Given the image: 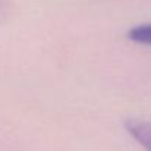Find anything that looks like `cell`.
Returning a JSON list of instances; mask_svg holds the SVG:
<instances>
[{
	"instance_id": "obj_1",
	"label": "cell",
	"mask_w": 151,
	"mask_h": 151,
	"mask_svg": "<svg viewBox=\"0 0 151 151\" xmlns=\"http://www.w3.org/2000/svg\"><path fill=\"white\" fill-rule=\"evenodd\" d=\"M129 135L144 148L151 151V122L145 120H128L125 123Z\"/></svg>"
},
{
	"instance_id": "obj_2",
	"label": "cell",
	"mask_w": 151,
	"mask_h": 151,
	"mask_svg": "<svg viewBox=\"0 0 151 151\" xmlns=\"http://www.w3.org/2000/svg\"><path fill=\"white\" fill-rule=\"evenodd\" d=\"M128 37H129V40H132V41H135L138 44L151 46V22L134 27L128 32Z\"/></svg>"
}]
</instances>
